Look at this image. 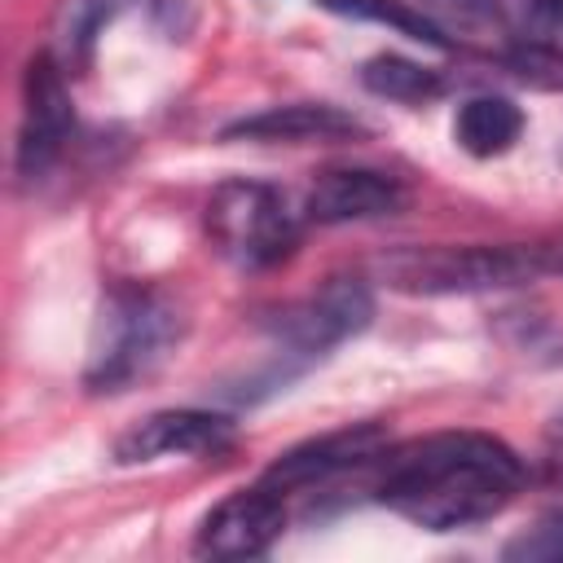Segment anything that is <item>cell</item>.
Instances as JSON below:
<instances>
[{
	"label": "cell",
	"mask_w": 563,
	"mask_h": 563,
	"mask_svg": "<svg viewBox=\"0 0 563 563\" xmlns=\"http://www.w3.org/2000/svg\"><path fill=\"white\" fill-rule=\"evenodd\" d=\"M405 207V185L374 167H330L303 194V224H352L396 216Z\"/></svg>",
	"instance_id": "obj_10"
},
{
	"label": "cell",
	"mask_w": 563,
	"mask_h": 563,
	"mask_svg": "<svg viewBox=\"0 0 563 563\" xmlns=\"http://www.w3.org/2000/svg\"><path fill=\"white\" fill-rule=\"evenodd\" d=\"M369 128L330 101H290V106H268L260 114H242L220 128L224 141H260V145H334V141H356Z\"/></svg>",
	"instance_id": "obj_11"
},
{
	"label": "cell",
	"mask_w": 563,
	"mask_h": 563,
	"mask_svg": "<svg viewBox=\"0 0 563 563\" xmlns=\"http://www.w3.org/2000/svg\"><path fill=\"white\" fill-rule=\"evenodd\" d=\"M185 321L180 308L154 290V286H110V295L97 308L84 387L97 396H119L136 383H145L167 352L176 347Z\"/></svg>",
	"instance_id": "obj_3"
},
{
	"label": "cell",
	"mask_w": 563,
	"mask_h": 563,
	"mask_svg": "<svg viewBox=\"0 0 563 563\" xmlns=\"http://www.w3.org/2000/svg\"><path fill=\"white\" fill-rule=\"evenodd\" d=\"M286 528V497L255 479L251 488L229 493L216 501L198 532H194V554L198 559H260L273 550V541Z\"/></svg>",
	"instance_id": "obj_8"
},
{
	"label": "cell",
	"mask_w": 563,
	"mask_h": 563,
	"mask_svg": "<svg viewBox=\"0 0 563 563\" xmlns=\"http://www.w3.org/2000/svg\"><path fill=\"white\" fill-rule=\"evenodd\" d=\"M75 132V106L66 70L53 53H35L22 75V123H18V176L35 185L62 158Z\"/></svg>",
	"instance_id": "obj_6"
},
{
	"label": "cell",
	"mask_w": 563,
	"mask_h": 563,
	"mask_svg": "<svg viewBox=\"0 0 563 563\" xmlns=\"http://www.w3.org/2000/svg\"><path fill=\"white\" fill-rule=\"evenodd\" d=\"M378 282L405 295H484L563 277L559 242H462V246H400L374 260Z\"/></svg>",
	"instance_id": "obj_2"
},
{
	"label": "cell",
	"mask_w": 563,
	"mask_h": 563,
	"mask_svg": "<svg viewBox=\"0 0 563 563\" xmlns=\"http://www.w3.org/2000/svg\"><path fill=\"white\" fill-rule=\"evenodd\" d=\"M418 9H427L440 26L444 22H479V18H488V0H418Z\"/></svg>",
	"instance_id": "obj_18"
},
{
	"label": "cell",
	"mask_w": 563,
	"mask_h": 563,
	"mask_svg": "<svg viewBox=\"0 0 563 563\" xmlns=\"http://www.w3.org/2000/svg\"><path fill=\"white\" fill-rule=\"evenodd\" d=\"M361 84H365V92H374L383 101H400V106H427L444 92L440 70H431L422 62H409L400 53H374L361 66Z\"/></svg>",
	"instance_id": "obj_13"
},
{
	"label": "cell",
	"mask_w": 563,
	"mask_h": 563,
	"mask_svg": "<svg viewBox=\"0 0 563 563\" xmlns=\"http://www.w3.org/2000/svg\"><path fill=\"white\" fill-rule=\"evenodd\" d=\"M233 444V418L216 409H158L114 440V462H158V457H211Z\"/></svg>",
	"instance_id": "obj_9"
},
{
	"label": "cell",
	"mask_w": 563,
	"mask_h": 563,
	"mask_svg": "<svg viewBox=\"0 0 563 563\" xmlns=\"http://www.w3.org/2000/svg\"><path fill=\"white\" fill-rule=\"evenodd\" d=\"M383 453H387L383 422H352V427H339V431H325L317 440H303V444L286 449L260 479L268 488H277L282 497H295V493L325 488L339 475L365 471V466L383 462Z\"/></svg>",
	"instance_id": "obj_7"
},
{
	"label": "cell",
	"mask_w": 563,
	"mask_h": 563,
	"mask_svg": "<svg viewBox=\"0 0 563 563\" xmlns=\"http://www.w3.org/2000/svg\"><path fill=\"white\" fill-rule=\"evenodd\" d=\"M545 462H550V475L563 479V409H554L545 427Z\"/></svg>",
	"instance_id": "obj_19"
},
{
	"label": "cell",
	"mask_w": 563,
	"mask_h": 563,
	"mask_svg": "<svg viewBox=\"0 0 563 563\" xmlns=\"http://www.w3.org/2000/svg\"><path fill=\"white\" fill-rule=\"evenodd\" d=\"M317 4L330 9V13H339V18L378 22V26L396 31V35H405V40H418V44H431V48H449L444 26L427 9H418L409 0H317Z\"/></svg>",
	"instance_id": "obj_14"
},
{
	"label": "cell",
	"mask_w": 563,
	"mask_h": 563,
	"mask_svg": "<svg viewBox=\"0 0 563 563\" xmlns=\"http://www.w3.org/2000/svg\"><path fill=\"white\" fill-rule=\"evenodd\" d=\"M523 136V110L510 97H466L453 114V141L471 154V158H497L506 150H515V141Z\"/></svg>",
	"instance_id": "obj_12"
},
{
	"label": "cell",
	"mask_w": 563,
	"mask_h": 563,
	"mask_svg": "<svg viewBox=\"0 0 563 563\" xmlns=\"http://www.w3.org/2000/svg\"><path fill=\"white\" fill-rule=\"evenodd\" d=\"M207 238L242 273L277 268L303 233V216L277 185L264 180H224L207 198Z\"/></svg>",
	"instance_id": "obj_4"
},
{
	"label": "cell",
	"mask_w": 563,
	"mask_h": 563,
	"mask_svg": "<svg viewBox=\"0 0 563 563\" xmlns=\"http://www.w3.org/2000/svg\"><path fill=\"white\" fill-rule=\"evenodd\" d=\"M519 488L523 457L488 431L422 435L391 457L383 453V471L374 479V497L427 532L475 528L501 515Z\"/></svg>",
	"instance_id": "obj_1"
},
{
	"label": "cell",
	"mask_w": 563,
	"mask_h": 563,
	"mask_svg": "<svg viewBox=\"0 0 563 563\" xmlns=\"http://www.w3.org/2000/svg\"><path fill=\"white\" fill-rule=\"evenodd\" d=\"M128 9V0H70L66 9V53L70 57H88L97 35Z\"/></svg>",
	"instance_id": "obj_17"
},
{
	"label": "cell",
	"mask_w": 563,
	"mask_h": 563,
	"mask_svg": "<svg viewBox=\"0 0 563 563\" xmlns=\"http://www.w3.org/2000/svg\"><path fill=\"white\" fill-rule=\"evenodd\" d=\"M369 317H374L369 286L356 282V277H330L321 290L268 312L264 330H268V339L282 356V369L295 378L299 369H308L312 361L330 356L339 343L361 334L369 325Z\"/></svg>",
	"instance_id": "obj_5"
},
{
	"label": "cell",
	"mask_w": 563,
	"mask_h": 563,
	"mask_svg": "<svg viewBox=\"0 0 563 563\" xmlns=\"http://www.w3.org/2000/svg\"><path fill=\"white\" fill-rule=\"evenodd\" d=\"M488 18L506 26L510 44L563 48V0H488Z\"/></svg>",
	"instance_id": "obj_15"
},
{
	"label": "cell",
	"mask_w": 563,
	"mask_h": 563,
	"mask_svg": "<svg viewBox=\"0 0 563 563\" xmlns=\"http://www.w3.org/2000/svg\"><path fill=\"white\" fill-rule=\"evenodd\" d=\"M501 559H515V563H554V559H563V506L537 515L532 528H523L515 541L501 545Z\"/></svg>",
	"instance_id": "obj_16"
}]
</instances>
